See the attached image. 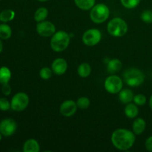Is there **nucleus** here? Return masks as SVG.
<instances>
[{"mask_svg":"<svg viewBox=\"0 0 152 152\" xmlns=\"http://www.w3.org/2000/svg\"><path fill=\"white\" fill-rule=\"evenodd\" d=\"M141 19L145 23L151 24L152 23V10H145L141 14Z\"/></svg>","mask_w":152,"mask_h":152,"instance_id":"nucleus-27","label":"nucleus"},{"mask_svg":"<svg viewBox=\"0 0 152 152\" xmlns=\"http://www.w3.org/2000/svg\"><path fill=\"white\" fill-rule=\"evenodd\" d=\"M11 28L6 23L1 24L0 25V39L3 40L9 39L11 37Z\"/></svg>","mask_w":152,"mask_h":152,"instance_id":"nucleus-21","label":"nucleus"},{"mask_svg":"<svg viewBox=\"0 0 152 152\" xmlns=\"http://www.w3.org/2000/svg\"><path fill=\"white\" fill-rule=\"evenodd\" d=\"M102 34L99 30L92 28L88 29L83 34V42L88 46H94L100 42Z\"/></svg>","mask_w":152,"mask_h":152,"instance_id":"nucleus-8","label":"nucleus"},{"mask_svg":"<svg viewBox=\"0 0 152 152\" xmlns=\"http://www.w3.org/2000/svg\"><path fill=\"white\" fill-rule=\"evenodd\" d=\"M149 106H150V108H151L152 111V94L151 95V96H150L149 98Z\"/></svg>","mask_w":152,"mask_h":152,"instance_id":"nucleus-33","label":"nucleus"},{"mask_svg":"<svg viewBox=\"0 0 152 152\" xmlns=\"http://www.w3.org/2000/svg\"><path fill=\"white\" fill-rule=\"evenodd\" d=\"M77 72H78L80 77H83V78H86V77H88L91 74V68L90 65L84 62V63H82L79 65Z\"/></svg>","mask_w":152,"mask_h":152,"instance_id":"nucleus-23","label":"nucleus"},{"mask_svg":"<svg viewBox=\"0 0 152 152\" xmlns=\"http://www.w3.org/2000/svg\"><path fill=\"white\" fill-rule=\"evenodd\" d=\"M77 107L80 108V109H86L90 105V100L88 97L86 96H82L77 99Z\"/></svg>","mask_w":152,"mask_h":152,"instance_id":"nucleus-25","label":"nucleus"},{"mask_svg":"<svg viewBox=\"0 0 152 152\" xmlns=\"http://www.w3.org/2000/svg\"><path fill=\"white\" fill-rule=\"evenodd\" d=\"M53 75V71L48 67L42 68L39 71V76L43 80H49Z\"/></svg>","mask_w":152,"mask_h":152,"instance_id":"nucleus-26","label":"nucleus"},{"mask_svg":"<svg viewBox=\"0 0 152 152\" xmlns=\"http://www.w3.org/2000/svg\"><path fill=\"white\" fill-rule=\"evenodd\" d=\"M145 128H146V122L145 121V120L140 117L135 119L132 125L133 132L135 135H140L145 131Z\"/></svg>","mask_w":152,"mask_h":152,"instance_id":"nucleus-13","label":"nucleus"},{"mask_svg":"<svg viewBox=\"0 0 152 152\" xmlns=\"http://www.w3.org/2000/svg\"><path fill=\"white\" fill-rule=\"evenodd\" d=\"M60 113L65 117H72L77 112V105L74 101L68 99L62 102L60 105Z\"/></svg>","mask_w":152,"mask_h":152,"instance_id":"nucleus-11","label":"nucleus"},{"mask_svg":"<svg viewBox=\"0 0 152 152\" xmlns=\"http://www.w3.org/2000/svg\"><path fill=\"white\" fill-rule=\"evenodd\" d=\"M17 124L13 119L5 118L0 122V132L4 137H10L16 132Z\"/></svg>","mask_w":152,"mask_h":152,"instance_id":"nucleus-9","label":"nucleus"},{"mask_svg":"<svg viewBox=\"0 0 152 152\" xmlns=\"http://www.w3.org/2000/svg\"><path fill=\"white\" fill-rule=\"evenodd\" d=\"M68 68V64L65 59L62 58H58L53 62L51 69L53 72L56 75H62L65 74Z\"/></svg>","mask_w":152,"mask_h":152,"instance_id":"nucleus-12","label":"nucleus"},{"mask_svg":"<svg viewBox=\"0 0 152 152\" xmlns=\"http://www.w3.org/2000/svg\"><path fill=\"white\" fill-rule=\"evenodd\" d=\"M37 31L39 35L42 37H51L56 32V27L52 22L48 21H42L37 24Z\"/></svg>","mask_w":152,"mask_h":152,"instance_id":"nucleus-10","label":"nucleus"},{"mask_svg":"<svg viewBox=\"0 0 152 152\" xmlns=\"http://www.w3.org/2000/svg\"><path fill=\"white\" fill-rule=\"evenodd\" d=\"M15 17V12L11 9H4L0 13V22L7 23L13 20Z\"/></svg>","mask_w":152,"mask_h":152,"instance_id":"nucleus-20","label":"nucleus"},{"mask_svg":"<svg viewBox=\"0 0 152 152\" xmlns=\"http://www.w3.org/2000/svg\"><path fill=\"white\" fill-rule=\"evenodd\" d=\"M124 111L126 117L130 119L136 118V117L139 114V109L137 108V105L134 103H131V102L126 105Z\"/></svg>","mask_w":152,"mask_h":152,"instance_id":"nucleus-17","label":"nucleus"},{"mask_svg":"<svg viewBox=\"0 0 152 152\" xmlns=\"http://www.w3.org/2000/svg\"><path fill=\"white\" fill-rule=\"evenodd\" d=\"M107 29L110 35L115 37H121L127 33L128 25L123 19L116 17L110 20L107 25Z\"/></svg>","mask_w":152,"mask_h":152,"instance_id":"nucleus-4","label":"nucleus"},{"mask_svg":"<svg viewBox=\"0 0 152 152\" xmlns=\"http://www.w3.org/2000/svg\"><path fill=\"white\" fill-rule=\"evenodd\" d=\"M122 5L124 6L126 8L133 9L137 7L140 2V0H120Z\"/></svg>","mask_w":152,"mask_h":152,"instance_id":"nucleus-24","label":"nucleus"},{"mask_svg":"<svg viewBox=\"0 0 152 152\" xmlns=\"http://www.w3.org/2000/svg\"><path fill=\"white\" fill-rule=\"evenodd\" d=\"M11 79V71L7 67L2 66L0 68V83L1 85L9 83Z\"/></svg>","mask_w":152,"mask_h":152,"instance_id":"nucleus-18","label":"nucleus"},{"mask_svg":"<svg viewBox=\"0 0 152 152\" xmlns=\"http://www.w3.org/2000/svg\"><path fill=\"white\" fill-rule=\"evenodd\" d=\"M0 1H1V0H0Z\"/></svg>","mask_w":152,"mask_h":152,"instance_id":"nucleus-36","label":"nucleus"},{"mask_svg":"<svg viewBox=\"0 0 152 152\" xmlns=\"http://www.w3.org/2000/svg\"><path fill=\"white\" fill-rule=\"evenodd\" d=\"M1 91H2L3 94L5 95V96H9L10 94V93H11V88H10L9 83L2 85Z\"/></svg>","mask_w":152,"mask_h":152,"instance_id":"nucleus-30","label":"nucleus"},{"mask_svg":"<svg viewBox=\"0 0 152 152\" xmlns=\"http://www.w3.org/2000/svg\"><path fill=\"white\" fill-rule=\"evenodd\" d=\"M135 140V134L128 129H117L111 135V142L114 146L121 151H126L132 148Z\"/></svg>","mask_w":152,"mask_h":152,"instance_id":"nucleus-1","label":"nucleus"},{"mask_svg":"<svg viewBox=\"0 0 152 152\" xmlns=\"http://www.w3.org/2000/svg\"><path fill=\"white\" fill-rule=\"evenodd\" d=\"M133 101L134 102V103L137 105H140V106H142L144 105L147 102L146 96L143 94H137L136 96H134Z\"/></svg>","mask_w":152,"mask_h":152,"instance_id":"nucleus-28","label":"nucleus"},{"mask_svg":"<svg viewBox=\"0 0 152 152\" xmlns=\"http://www.w3.org/2000/svg\"><path fill=\"white\" fill-rule=\"evenodd\" d=\"M37 1H42V2H44V1H48V0H37Z\"/></svg>","mask_w":152,"mask_h":152,"instance_id":"nucleus-34","label":"nucleus"},{"mask_svg":"<svg viewBox=\"0 0 152 152\" xmlns=\"http://www.w3.org/2000/svg\"><path fill=\"white\" fill-rule=\"evenodd\" d=\"M71 38L70 35L64 31L55 32L50 39V47L56 52H62L69 45Z\"/></svg>","mask_w":152,"mask_h":152,"instance_id":"nucleus-2","label":"nucleus"},{"mask_svg":"<svg viewBox=\"0 0 152 152\" xmlns=\"http://www.w3.org/2000/svg\"><path fill=\"white\" fill-rule=\"evenodd\" d=\"M39 145L36 140L29 139L25 141V143H24V152H39Z\"/></svg>","mask_w":152,"mask_h":152,"instance_id":"nucleus-15","label":"nucleus"},{"mask_svg":"<svg viewBox=\"0 0 152 152\" xmlns=\"http://www.w3.org/2000/svg\"><path fill=\"white\" fill-rule=\"evenodd\" d=\"M96 0H74L75 4L83 10H91L95 5Z\"/></svg>","mask_w":152,"mask_h":152,"instance_id":"nucleus-19","label":"nucleus"},{"mask_svg":"<svg viewBox=\"0 0 152 152\" xmlns=\"http://www.w3.org/2000/svg\"><path fill=\"white\" fill-rule=\"evenodd\" d=\"M123 78L125 83L132 87L140 86L145 81V75L142 71L135 68L126 70L123 74Z\"/></svg>","mask_w":152,"mask_h":152,"instance_id":"nucleus-3","label":"nucleus"},{"mask_svg":"<svg viewBox=\"0 0 152 152\" xmlns=\"http://www.w3.org/2000/svg\"><path fill=\"white\" fill-rule=\"evenodd\" d=\"M10 107V102H9L8 99L4 97L0 98V111H8Z\"/></svg>","mask_w":152,"mask_h":152,"instance_id":"nucleus-29","label":"nucleus"},{"mask_svg":"<svg viewBox=\"0 0 152 152\" xmlns=\"http://www.w3.org/2000/svg\"><path fill=\"white\" fill-rule=\"evenodd\" d=\"M2 50H3V43L2 42H1V39H0V53L2 52Z\"/></svg>","mask_w":152,"mask_h":152,"instance_id":"nucleus-32","label":"nucleus"},{"mask_svg":"<svg viewBox=\"0 0 152 152\" xmlns=\"http://www.w3.org/2000/svg\"><path fill=\"white\" fill-rule=\"evenodd\" d=\"M145 146L147 151L152 152V136H150L145 140Z\"/></svg>","mask_w":152,"mask_h":152,"instance_id":"nucleus-31","label":"nucleus"},{"mask_svg":"<svg viewBox=\"0 0 152 152\" xmlns=\"http://www.w3.org/2000/svg\"><path fill=\"white\" fill-rule=\"evenodd\" d=\"M123 82L120 77L116 75H111L107 77L104 83L105 89L110 94H115L123 88Z\"/></svg>","mask_w":152,"mask_h":152,"instance_id":"nucleus-7","label":"nucleus"},{"mask_svg":"<svg viewBox=\"0 0 152 152\" xmlns=\"http://www.w3.org/2000/svg\"><path fill=\"white\" fill-rule=\"evenodd\" d=\"M2 136H3V135L1 134V132H0V141H1V139H2Z\"/></svg>","mask_w":152,"mask_h":152,"instance_id":"nucleus-35","label":"nucleus"},{"mask_svg":"<svg viewBox=\"0 0 152 152\" xmlns=\"http://www.w3.org/2000/svg\"><path fill=\"white\" fill-rule=\"evenodd\" d=\"M29 104V96L24 92L16 94L10 101V107L14 111L20 112L24 111Z\"/></svg>","mask_w":152,"mask_h":152,"instance_id":"nucleus-6","label":"nucleus"},{"mask_svg":"<svg viewBox=\"0 0 152 152\" xmlns=\"http://www.w3.org/2000/svg\"><path fill=\"white\" fill-rule=\"evenodd\" d=\"M110 14V10L108 6L105 4H95L91 9L90 17L92 22L96 24L103 23L108 19Z\"/></svg>","mask_w":152,"mask_h":152,"instance_id":"nucleus-5","label":"nucleus"},{"mask_svg":"<svg viewBox=\"0 0 152 152\" xmlns=\"http://www.w3.org/2000/svg\"><path fill=\"white\" fill-rule=\"evenodd\" d=\"M122 67H123V64H122V62L120 59H111L108 62L107 70H108V72L110 73V74H114V73L120 71Z\"/></svg>","mask_w":152,"mask_h":152,"instance_id":"nucleus-16","label":"nucleus"},{"mask_svg":"<svg viewBox=\"0 0 152 152\" xmlns=\"http://www.w3.org/2000/svg\"><path fill=\"white\" fill-rule=\"evenodd\" d=\"M48 10L46 7H39L34 13V19L37 22H42L45 20L46 18L48 17Z\"/></svg>","mask_w":152,"mask_h":152,"instance_id":"nucleus-22","label":"nucleus"},{"mask_svg":"<svg viewBox=\"0 0 152 152\" xmlns=\"http://www.w3.org/2000/svg\"><path fill=\"white\" fill-rule=\"evenodd\" d=\"M133 91L130 89H123L119 92V99L123 104H128L132 102L134 99Z\"/></svg>","mask_w":152,"mask_h":152,"instance_id":"nucleus-14","label":"nucleus"}]
</instances>
